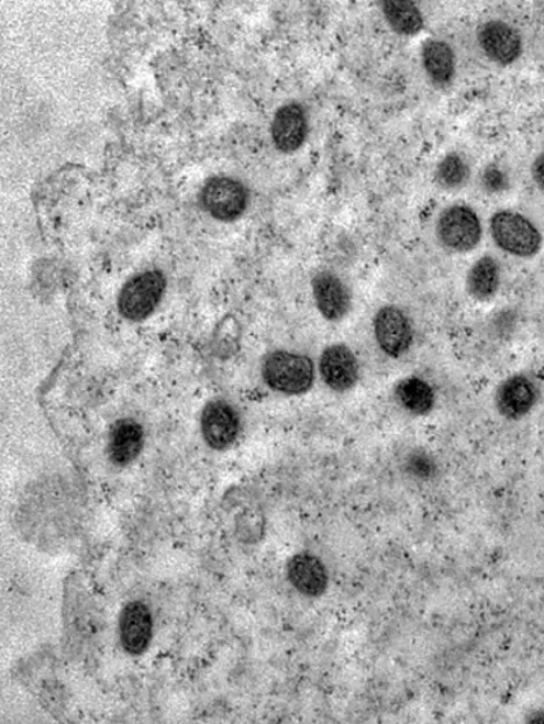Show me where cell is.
<instances>
[{"label": "cell", "instance_id": "1", "mask_svg": "<svg viewBox=\"0 0 544 724\" xmlns=\"http://www.w3.org/2000/svg\"><path fill=\"white\" fill-rule=\"evenodd\" d=\"M63 620H65V635L74 655H87L88 650L98 643L102 622L93 599L76 578L68 580L66 587Z\"/></svg>", "mask_w": 544, "mask_h": 724}, {"label": "cell", "instance_id": "2", "mask_svg": "<svg viewBox=\"0 0 544 724\" xmlns=\"http://www.w3.org/2000/svg\"><path fill=\"white\" fill-rule=\"evenodd\" d=\"M266 386L287 396L306 394L315 379L313 360L308 355L277 350L267 355L263 365Z\"/></svg>", "mask_w": 544, "mask_h": 724}, {"label": "cell", "instance_id": "3", "mask_svg": "<svg viewBox=\"0 0 544 724\" xmlns=\"http://www.w3.org/2000/svg\"><path fill=\"white\" fill-rule=\"evenodd\" d=\"M493 243L519 258H532L542 247V234L530 220L514 211H499L490 220Z\"/></svg>", "mask_w": 544, "mask_h": 724}, {"label": "cell", "instance_id": "4", "mask_svg": "<svg viewBox=\"0 0 544 724\" xmlns=\"http://www.w3.org/2000/svg\"><path fill=\"white\" fill-rule=\"evenodd\" d=\"M167 281L158 269L133 276L120 290L118 309L120 315L131 322H141L157 309L165 293Z\"/></svg>", "mask_w": 544, "mask_h": 724}, {"label": "cell", "instance_id": "5", "mask_svg": "<svg viewBox=\"0 0 544 724\" xmlns=\"http://www.w3.org/2000/svg\"><path fill=\"white\" fill-rule=\"evenodd\" d=\"M436 237L451 252L468 253L479 245L482 224L475 210L468 205H451L437 219Z\"/></svg>", "mask_w": 544, "mask_h": 724}, {"label": "cell", "instance_id": "6", "mask_svg": "<svg viewBox=\"0 0 544 724\" xmlns=\"http://www.w3.org/2000/svg\"><path fill=\"white\" fill-rule=\"evenodd\" d=\"M201 203L211 218L230 223L244 214L247 191L242 182L232 177L217 176L204 183Z\"/></svg>", "mask_w": 544, "mask_h": 724}, {"label": "cell", "instance_id": "7", "mask_svg": "<svg viewBox=\"0 0 544 724\" xmlns=\"http://www.w3.org/2000/svg\"><path fill=\"white\" fill-rule=\"evenodd\" d=\"M374 335L379 349L388 357L400 358L413 344V328L406 312L396 307L378 310L374 318Z\"/></svg>", "mask_w": 544, "mask_h": 724}, {"label": "cell", "instance_id": "8", "mask_svg": "<svg viewBox=\"0 0 544 724\" xmlns=\"http://www.w3.org/2000/svg\"><path fill=\"white\" fill-rule=\"evenodd\" d=\"M242 432L237 410L224 400L211 401L201 414V433L211 449L224 450L236 443Z\"/></svg>", "mask_w": 544, "mask_h": 724}, {"label": "cell", "instance_id": "9", "mask_svg": "<svg viewBox=\"0 0 544 724\" xmlns=\"http://www.w3.org/2000/svg\"><path fill=\"white\" fill-rule=\"evenodd\" d=\"M320 374L324 385L334 392H348L357 385L359 376L355 353L343 344L326 347L320 358Z\"/></svg>", "mask_w": 544, "mask_h": 724}, {"label": "cell", "instance_id": "10", "mask_svg": "<svg viewBox=\"0 0 544 724\" xmlns=\"http://www.w3.org/2000/svg\"><path fill=\"white\" fill-rule=\"evenodd\" d=\"M478 42L487 58L500 66L514 63L522 54L520 33L504 21L492 20L480 26Z\"/></svg>", "mask_w": 544, "mask_h": 724}, {"label": "cell", "instance_id": "11", "mask_svg": "<svg viewBox=\"0 0 544 724\" xmlns=\"http://www.w3.org/2000/svg\"><path fill=\"white\" fill-rule=\"evenodd\" d=\"M314 303L326 321H343L351 310V293L346 283L334 272H318L312 280Z\"/></svg>", "mask_w": 544, "mask_h": 724}, {"label": "cell", "instance_id": "12", "mask_svg": "<svg viewBox=\"0 0 544 724\" xmlns=\"http://www.w3.org/2000/svg\"><path fill=\"white\" fill-rule=\"evenodd\" d=\"M120 643L126 653L140 656L151 645L153 615L144 602L133 601L123 609L119 620Z\"/></svg>", "mask_w": 544, "mask_h": 724}, {"label": "cell", "instance_id": "13", "mask_svg": "<svg viewBox=\"0 0 544 724\" xmlns=\"http://www.w3.org/2000/svg\"><path fill=\"white\" fill-rule=\"evenodd\" d=\"M539 400V390L526 375H514L501 382L495 404L501 416L519 421L526 416Z\"/></svg>", "mask_w": 544, "mask_h": 724}, {"label": "cell", "instance_id": "14", "mask_svg": "<svg viewBox=\"0 0 544 724\" xmlns=\"http://www.w3.org/2000/svg\"><path fill=\"white\" fill-rule=\"evenodd\" d=\"M308 136V118L299 103L282 105L275 113L271 137L280 153L291 154L303 145Z\"/></svg>", "mask_w": 544, "mask_h": 724}, {"label": "cell", "instance_id": "15", "mask_svg": "<svg viewBox=\"0 0 544 724\" xmlns=\"http://www.w3.org/2000/svg\"><path fill=\"white\" fill-rule=\"evenodd\" d=\"M145 445L143 425L133 419H120L109 433L108 453L112 464L129 466L140 456Z\"/></svg>", "mask_w": 544, "mask_h": 724}, {"label": "cell", "instance_id": "16", "mask_svg": "<svg viewBox=\"0 0 544 724\" xmlns=\"http://www.w3.org/2000/svg\"><path fill=\"white\" fill-rule=\"evenodd\" d=\"M287 575L291 584L302 594L309 598L326 592L329 575L326 566L322 560L309 553H300L289 560Z\"/></svg>", "mask_w": 544, "mask_h": 724}, {"label": "cell", "instance_id": "17", "mask_svg": "<svg viewBox=\"0 0 544 724\" xmlns=\"http://www.w3.org/2000/svg\"><path fill=\"white\" fill-rule=\"evenodd\" d=\"M423 68L437 88L448 87L456 73L454 49L444 41L429 40L421 53Z\"/></svg>", "mask_w": 544, "mask_h": 724}, {"label": "cell", "instance_id": "18", "mask_svg": "<svg viewBox=\"0 0 544 724\" xmlns=\"http://www.w3.org/2000/svg\"><path fill=\"white\" fill-rule=\"evenodd\" d=\"M500 281L501 271L498 260L485 255L470 267L466 276V289L475 300L485 302L498 293Z\"/></svg>", "mask_w": 544, "mask_h": 724}, {"label": "cell", "instance_id": "19", "mask_svg": "<svg viewBox=\"0 0 544 724\" xmlns=\"http://www.w3.org/2000/svg\"><path fill=\"white\" fill-rule=\"evenodd\" d=\"M400 406L413 415H428L435 404L434 389L420 378L401 380L395 389Z\"/></svg>", "mask_w": 544, "mask_h": 724}, {"label": "cell", "instance_id": "20", "mask_svg": "<svg viewBox=\"0 0 544 724\" xmlns=\"http://www.w3.org/2000/svg\"><path fill=\"white\" fill-rule=\"evenodd\" d=\"M388 25L401 35H415L422 31L423 16L419 7L404 0H388L381 3Z\"/></svg>", "mask_w": 544, "mask_h": 724}, {"label": "cell", "instance_id": "21", "mask_svg": "<svg viewBox=\"0 0 544 724\" xmlns=\"http://www.w3.org/2000/svg\"><path fill=\"white\" fill-rule=\"evenodd\" d=\"M470 168L464 156L449 154L436 168V181L443 189L455 190L463 188L468 182Z\"/></svg>", "mask_w": 544, "mask_h": 724}, {"label": "cell", "instance_id": "22", "mask_svg": "<svg viewBox=\"0 0 544 724\" xmlns=\"http://www.w3.org/2000/svg\"><path fill=\"white\" fill-rule=\"evenodd\" d=\"M236 531L243 543L252 544L259 542L264 535V516L258 511L247 509L238 516Z\"/></svg>", "mask_w": 544, "mask_h": 724}, {"label": "cell", "instance_id": "23", "mask_svg": "<svg viewBox=\"0 0 544 724\" xmlns=\"http://www.w3.org/2000/svg\"><path fill=\"white\" fill-rule=\"evenodd\" d=\"M411 470L417 475V477L428 478L431 477V472L434 470V465L431 464V460L428 456H421L417 454L413 456L411 463Z\"/></svg>", "mask_w": 544, "mask_h": 724}, {"label": "cell", "instance_id": "24", "mask_svg": "<svg viewBox=\"0 0 544 724\" xmlns=\"http://www.w3.org/2000/svg\"><path fill=\"white\" fill-rule=\"evenodd\" d=\"M485 186L491 191L498 190L504 183V177L499 172L497 168H490L486 170L484 176Z\"/></svg>", "mask_w": 544, "mask_h": 724}, {"label": "cell", "instance_id": "25", "mask_svg": "<svg viewBox=\"0 0 544 724\" xmlns=\"http://www.w3.org/2000/svg\"><path fill=\"white\" fill-rule=\"evenodd\" d=\"M532 175H533V180L536 183V187H539L542 193L544 194V153L539 155V158L534 160L532 167Z\"/></svg>", "mask_w": 544, "mask_h": 724}]
</instances>
